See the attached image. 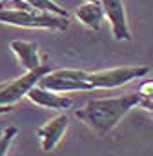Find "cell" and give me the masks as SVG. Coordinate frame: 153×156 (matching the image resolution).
I'll return each instance as SVG.
<instances>
[{
	"instance_id": "6da1fadb",
	"label": "cell",
	"mask_w": 153,
	"mask_h": 156,
	"mask_svg": "<svg viewBox=\"0 0 153 156\" xmlns=\"http://www.w3.org/2000/svg\"><path fill=\"white\" fill-rule=\"evenodd\" d=\"M140 105V93L111 98H93L76 109L75 116L99 136H108L133 107Z\"/></svg>"
},
{
	"instance_id": "7a4b0ae2",
	"label": "cell",
	"mask_w": 153,
	"mask_h": 156,
	"mask_svg": "<svg viewBox=\"0 0 153 156\" xmlns=\"http://www.w3.org/2000/svg\"><path fill=\"white\" fill-rule=\"evenodd\" d=\"M0 22L15 27L28 29H51V31H66L69 26V18L40 13L35 9H0Z\"/></svg>"
},
{
	"instance_id": "3957f363",
	"label": "cell",
	"mask_w": 153,
	"mask_h": 156,
	"mask_svg": "<svg viewBox=\"0 0 153 156\" xmlns=\"http://www.w3.org/2000/svg\"><path fill=\"white\" fill-rule=\"evenodd\" d=\"M37 85L53 93H71V91H91L88 82V71L80 69H51L40 78Z\"/></svg>"
},
{
	"instance_id": "277c9868",
	"label": "cell",
	"mask_w": 153,
	"mask_h": 156,
	"mask_svg": "<svg viewBox=\"0 0 153 156\" xmlns=\"http://www.w3.org/2000/svg\"><path fill=\"white\" fill-rule=\"evenodd\" d=\"M148 73H150V67H146V66H126V67L88 73V82H89L91 89H117V87H122L137 78L146 76Z\"/></svg>"
},
{
	"instance_id": "5b68a950",
	"label": "cell",
	"mask_w": 153,
	"mask_h": 156,
	"mask_svg": "<svg viewBox=\"0 0 153 156\" xmlns=\"http://www.w3.org/2000/svg\"><path fill=\"white\" fill-rule=\"evenodd\" d=\"M49 71H51V66L44 64L37 71H29L22 76L15 78L13 82L0 83V105H15L18 100H22L28 94V91L33 85H37L40 82V78L44 75H47Z\"/></svg>"
},
{
	"instance_id": "8992f818",
	"label": "cell",
	"mask_w": 153,
	"mask_h": 156,
	"mask_svg": "<svg viewBox=\"0 0 153 156\" xmlns=\"http://www.w3.org/2000/svg\"><path fill=\"white\" fill-rule=\"evenodd\" d=\"M100 5L104 9V16L108 18L111 26V35L115 40L129 42L131 31L128 26V15L124 7V0H100Z\"/></svg>"
},
{
	"instance_id": "52a82bcc",
	"label": "cell",
	"mask_w": 153,
	"mask_h": 156,
	"mask_svg": "<svg viewBox=\"0 0 153 156\" xmlns=\"http://www.w3.org/2000/svg\"><path fill=\"white\" fill-rule=\"evenodd\" d=\"M68 127H69V118H68L66 113L51 118V120L46 122L42 127H38L37 136H38V140H40L42 151H46V153L55 151V149L58 147V144L62 142V138H64Z\"/></svg>"
},
{
	"instance_id": "ba28073f",
	"label": "cell",
	"mask_w": 153,
	"mask_h": 156,
	"mask_svg": "<svg viewBox=\"0 0 153 156\" xmlns=\"http://www.w3.org/2000/svg\"><path fill=\"white\" fill-rule=\"evenodd\" d=\"M33 104H37L40 107H46V109H53V111H69L73 107V100L64 96V94H58V93H53V91H47L40 85H33L28 94H26Z\"/></svg>"
},
{
	"instance_id": "9c48e42d",
	"label": "cell",
	"mask_w": 153,
	"mask_h": 156,
	"mask_svg": "<svg viewBox=\"0 0 153 156\" xmlns=\"http://www.w3.org/2000/svg\"><path fill=\"white\" fill-rule=\"evenodd\" d=\"M9 49L15 53L18 64L26 69V73L29 71H37L44 66L42 58H40V51H38L37 42H26V40H13L9 44Z\"/></svg>"
},
{
	"instance_id": "30bf717a",
	"label": "cell",
	"mask_w": 153,
	"mask_h": 156,
	"mask_svg": "<svg viewBox=\"0 0 153 156\" xmlns=\"http://www.w3.org/2000/svg\"><path fill=\"white\" fill-rule=\"evenodd\" d=\"M75 18L91 31H99L104 20V9L100 2H84L75 11Z\"/></svg>"
},
{
	"instance_id": "8fae6325",
	"label": "cell",
	"mask_w": 153,
	"mask_h": 156,
	"mask_svg": "<svg viewBox=\"0 0 153 156\" xmlns=\"http://www.w3.org/2000/svg\"><path fill=\"white\" fill-rule=\"evenodd\" d=\"M24 4H28L29 9H35V11H40V13H49V15H58V16H66L69 18V13L60 7L57 2L53 0H22Z\"/></svg>"
},
{
	"instance_id": "7c38bea8",
	"label": "cell",
	"mask_w": 153,
	"mask_h": 156,
	"mask_svg": "<svg viewBox=\"0 0 153 156\" xmlns=\"http://www.w3.org/2000/svg\"><path fill=\"white\" fill-rule=\"evenodd\" d=\"M17 133H18L17 127H7V129L2 133V136H0V156H7L11 144H13L15 138H17Z\"/></svg>"
},
{
	"instance_id": "4fadbf2b",
	"label": "cell",
	"mask_w": 153,
	"mask_h": 156,
	"mask_svg": "<svg viewBox=\"0 0 153 156\" xmlns=\"http://www.w3.org/2000/svg\"><path fill=\"white\" fill-rule=\"evenodd\" d=\"M11 111H13V105H0V115L11 113Z\"/></svg>"
},
{
	"instance_id": "5bb4252c",
	"label": "cell",
	"mask_w": 153,
	"mask_h": 156,
	"mask_svg": "<svg viewBox=\"0 0 153 156\" xmlns=\"http://www.w3.org/2000/svg\"><path fill=\"white\" fill-rule=\"evenodd\" d=\"M84 2H100V0H84Z\"/></svg>"
}]
</instances>
